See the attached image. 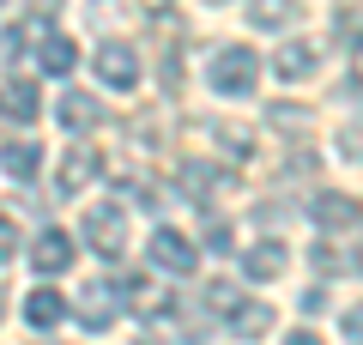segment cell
I'll list each match as a JSON object with an SVG mask.
<instances>
[{"label":"cell","instance_id":"6da1fadb","mask_svg":"<svg viewBox=\"0 0 363 345\" xmlns=\"http://www.w3.org/2000/svg\"><path fill=\"white\" fill-rule=\"evenodd\" d=\"M260 79V61L255 49H242V43H230V49L212 55V91H224V97H248Z\"/></svg>","mask_w":363,"mask_h":345},{"label":"cell","instance_id":"7a4b0ae2","mask_svg":"<svg viewBox=\"0 0 363 345\" xmlns=\"http://www.w3.org/2000/svg\"><path fill=\"white\" fill-rule=\"evenodd\" d=\"M85 243L104 261H121V248H128V218H121V206H91L85 212Z\"/></svg>","mask_w":363,"mask_h":345},{"label":"cell","instance_id":"3957f363","mask_svg":"<svg viewBox=\"0 0 363 345\" xmlns=\"http://www.w3.org/2000/svg\"><path fill=\"white\" fill-rule=\"evenodd\" d=\"M73 315H79V327H85V333H104L109 321H116V285H104V279L79 285V303H73Z\"/></svg>","mask_w":363,"mask_h":345},{"label":"cell","instance_id":"277c9868","mask_svg":"<svg viewBox=\"0 0 363 345\" xmlns=\"http://www.w3.org/2000/svg\"><path fill=\"white\" fill-rule=\"evenodd\" d=\"M152 261H157V267H164V273H176V279H182V273H194V243H188V236H182V230H169V224H157L152 230Z\"/></svg>","mask_w":363,"mask_h":345},{"label":"cell","instance_id":"5b68a950","mask_svg":"<svg viewBox=\"0 0 363 345\" xmlns=\"http://www.w3.org/2000/svg\"><path fill=\"white\" fill-rule=\"evenodd\" d=\"M97 79H104L109 91H133L140 85V61H133L128 43H104V49H97Z\"/></svg>","mask_w":363,"mask_h":345},{"label":"cell","instance_id":"8992f818","mask_svg":"<svg viewBox=\"0 0 363 345\" xmlns=\"http://www.w3.org/2000/svg\"><path fill=\"white\" fill-rule=\"evenodd\" d=\"M309 218H315L321 230H351V224L363 218V206L351 200V194H333V188H321V194L309 200Z\"/></svg>","mask_w":363,"mask_h":345},{"label":"cell","instance_id":"52a82bcc","mask_svg":"<svg viewBox=\"0 0 363 345\" xmlns=\"http://www.w3.org/2000/svg\"><path fill=\"white\" fill-rule=\"evenodd\" d=\"M97 170H104V152L97 146H73V152L61 158V194H79L97 182Z\"/></svg>","mask_w":363,"mask_h":345},{"label":"cell","instance_id":"ba28073f","mask_svg":"<svg viewBox=\"0 0 363 345\" xmlns=\"http://www.w3.org/2000/svg\"><path fill=\"white\" fill-rule=\"evenodd\" d=\"M176 176H182V188L194 194V200H212V194H230V188H236V182L224 176V170H212V164H200V158H188V164L176 170Z\"/></svg>","mask_w":363,"mask_h":345},{"label":"cell","instance_id":"9c48e42d","mask_svg":"<svg viewBox=\"0 0 363 345\" xmlns=\"http://www.w3.org/2000/svg\"><path fill=\"white\" fill-rule=\"evenodd\" d=\"M37 109H43V97H37L30 79H6V85H0V115H6V121H37Z\"/></svg>","mask_w":363,"mask_h":345},{"label":"cell","instance_id":"30bf717a","mask_svg":"<svg viewBox=\"0 0 363 345\" xmlns=\"http://www.w3.org/2000/svg\"><path fill=\"white\" fill-rule=\"evenodd\" d=\"M55 115H61V128H67V133H73V128H97V121H104V103L91 97V91H67Z\"/></svg>","mask_w":363,"mask_h":345},{"label":"cell","instance_id":"8fae6325","mask_svg":"<svg viewBox=\"0 0 363 345\" xmlns=\"http://www.w3.org/2000/svg\"><path fill=\"white\" fill-rule=\"evenodd\" d=\"M315 67H321V55H315V43H285V49L272 55V73H279V79H309Z\"/></svg>","mask_w":363,"mask_h":345},{"label":"cell","instance_id":"7c38bea8","mask_svg":"<svg viewBox=\"0 0 363 345\" xmlns=\"http://www.w3.org/2000/svg\"><path fill=\"white\" fill-rule=\"evenodd\" d=\"M37 164H43V146L37 140H6V146H0V170H6V176L30 182V176H37Z\"/></svg>","mask_w":363,"mask_h":345},{"label":"cell","instance_id":"4fadbf2b","mask_svg":"<svg viewBox=\"0 0 363 345\" xmlns=\"http://www.w3.org/2000/svg\"><path fill=\"white\" fill-rule=\"evenodd\" d=\"M67 261H73V243H67V230H43L37 248H30V267H37V273H61Z\"/></svg>","mask_w":363,"mask_h":345},{"label":"cell","instance_id":"5bb4252c","mask_svg":"<svg viewBox=\"0 0 363 345\" xmlns=\"http://www.w3.org/2000/svg\"><path fill=\"white\" fill-rule=\"evenodd\" d=\"M61 315H67V297L49 291V285H37V291L25 297V321H30V327H55Z\"/></svg>","mask_w":363,"mask_h":345},{"label":"cell","instance_id":"9a60e30c","mask_svg":"<svg viewBox=\"0 0 363 345\" xmlns=\"http://www.w3.org/2000/svg\"><path fill=\"white\" fill-rule=\"evenodd\" d=\"M248 18H255L260 31H285V25H297V18H303V6H297V0H255Z\"/></svg>","mask_w":363,"mask_h":345},{"label":"cell","instance_id":"2e32d148","mask_svg":"<svg viewBox=\"0 0 363 345\" xmlns=\"http://www.w3.org/2000/svg\"><path fill=\"white\" fill-rule=\"evenodd\" d=\"M242 273H248V279H260V285L279 279V273H285V248H279V243H255V248H248V261H242Z\"/></svg>","mask_w":363,"mask_h":345},{"label":"cell","instance_id":"e0dca14e","mask_svg":"<svg viewBox=\"0 0 363 345\" xmlns=\"http://www.w3.org/2000/svg\"><path fill=\"white\" fill-rule=\"evenodd\" d=\"M230 327L242 333V339H260V333H272V303H236Z\"/></svg>","mask_w":363,"mask_h":345},{"label":"cell","instance_id":"ac0fdd59","mask_svg":"<svg viewBox=\"0 0 363 345\" xmlns=\"http://www.w3.org/2000/svg\"><path fill=\"white\" fill-rule=\"evenodd\" d=\"M121 291H128V309H133V315H157V309H164V291H157L152 279H140V273H133Z\"/></svg>","mask_w":363,"mask_h":345},{"label":"cell","instance_id":"d6986e66","mask_svg":"<svg viewBox=\"0 0 363 345\" xmlns=\"http://www.w3.org/2000/svg\"><path fill=\"white\" fill-rule=\"evenodd\" d=\"M73 61H79V43L73 37H43V67H49V73H73Z\"/></svg>","mask_w":363,"mask_h":345},{"label":"cell","instance_id":"ffe728a7","mask_svg":"<svg viewBox=\"0 0 363 345\" xmlns=\"http://www.w3.org/2000/svg\"><path fill=\"white\" fill-rule=\"evenodd\" d=\"M212 133V146H224L230 158H248L255 152V128H236V121H218V128H206Z\"/></svg>","mask_w":363,"mask_h":345},{"label":"cell","instance_id":"44dd1931","mask_svg":"<svg viewBox=\"0 0 363 345\" xmlns=\"http://www.w3.org/2000/svg\"><path fill=\"white\" fill-rule=\"evenodd\" d=\"M272 121H279V128H291V133H303V128H309V109H291V103H279V109H272Z\"/></svg>","mask_w":363,"mask_h":345},{"label":"cell","instance_id":"7402d4cb","mask_svg":"<svg viewBox=\"0 0 363 345\" xmlns=\"http://www.w3.org/2000/svg\"><path fill=\"white\" fill-rule=\"evenodd\" d=\"M339 146H345V158H357V164H363V121H345Z\"/></svg>","mask_w":363,"mask_h":345},{"label":"cell","instance_id":"603a6c76","mask_svg":"<svg viewBox=\"0 0 363 345\" xmlns=\"http://www.w3.org/2000/svg\"><path fill=\"white\" fill-rule=\"evenodd\" d=\"M206 248H230V224H224V218H206Z\"/></svg>","mask_w":363,"mask_h":345},{"label":"cell","instance_id":"cb8c5ba5","mask_svg":"<svg viewBox=\"0 0 363 345\" xmlns=\"http://www.w3.org/2000/svg\"><path fill=\"white\" fill-rule=\"evenodd\" d=\"M315 267H321V273H345V267H351V261H345V255H339V248H333V243H327V248H315Z\"/></svg>","mask_w":363,"mask_h":345},{"label":"cell","instance_id":"d4e9b609","mask_svg":"<svg viewBox=\"0 0 363 345\" xmlns=\"http://www.w3.org/2000/svg\"><path fill=\"white\" fill-rule=\"evenodd\" d=\"M13 255H18V224L0 218V261H13Z\"/></svg>","mask_w":363,"mask_h":345},{"label":"cell","instance_id":"484cf974","mask_svg":"<svg viewBox=\"0 0 363 345\" xmlns=\"http://www.w3.org/2000/svg\"><path fill=\"white\" fill-rule=\"evenodd\" d=\"M297 303H303V315H321V309H327V291H321V285H309Z\"/></svg>","mask_w":363,"mask_h":345},{"label":"cell","instance_id":"4316f807","mask_svg":"<svg viewBox=\"0 0 363 345\" xmlns=\"http://www.w3.org/2000/svg\"><path fill=\"white\" fill-rule=\"evenodd\" d=\"M345 333L363 345V303H357V309H345Z\"/></svg>","mask_w":363,"mask_h":345},{"label":"cell","instance_id":"83f0119b","mask_svg":"<svg viewBox=\"0 0 363 345\" xmlns=\"http://www.w3.org/2000/svg\"><path fill=\"white\" fill-rule=\"evenodd\" d=\"M285 345H321V333H309V327H297V333H291Z\"/></svg>","mask_w":363,"mask_h":345},{"label":"cell","instance_id":"f1b7e54d","mask_svg":"<svg viewBox=\"0 0 363 345\" xmlns=\"http://www.w3.org/2000/svg\"><path fill=\"white\" fill-rule=\"evenodd\" d=\"M164 6H169V0H145V13H152V18H164Z\"/></svg>","mask_w":363,"mask_h":345},{"label":"cell","instance_id":"f546056e","mask_svg":"<svg viewBox=\"0 0 363 345\" xmlns=\"http://www.w3.org/2000/svg\"><path fill=\"white\" fill-rule=\"evenodd\" d=\"M351 55H357V79H363V43H357V49H351Z\"/></svg>","mask_w":363,"mask_h":345},{"label":"cell","instance_id":"4dcf8cb0","mask_svg":"<svg viewBox=\"0 0 363 345\" xmlns=\"http://www.w3.org/2000/svg\"><path fill=\"white\" fill-rule=\"evenodd\" d=\"M0 315H6V291H0Z\"/></svg>","mask_w":363,"mask_h":345},{"label":"cell","instance_id":"1f68e13d","mask_svg":"<svg viewBox=\"0 0 363 345\" xmlns=\"http://www.w3.org/2000/svg\"><path fill=\"white\" fill-rule=\"evenodd\" d=\"M357 267H363V255H357Z\"/></svg>","mask_w":363,"mask_h":345},{"label":"cell","instance_id":"d6a6232c","mask_svg":"<svg viewBox=\"0 0 363 345\" xmlns=\"http://www.w3.org/2000/svg\"><path fill=\"white\" fill-rule=\"evenodd\" d=\"M0 6H6V0H0Z\"/></svg>","mask_w":363,"mask_h":345}]
</instances>
